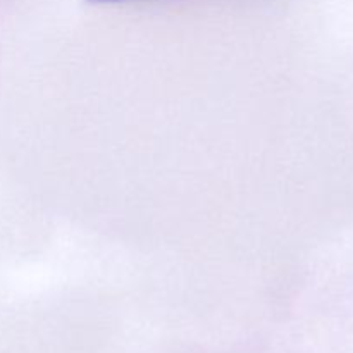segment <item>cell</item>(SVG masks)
I'll return each instance as SVG.
<instances>
[{
    "mask_svg": "<svg viewBox=\"0 0 353 353\" xmlns=\"http://www.w3.org/2000/svg\"><path fill=\"white\" fill-rule=\"evenodd\" d=\"M99 2H110V0H99Z\"/></svg>",
    "mask_w": 353,
    "mask_h": 353,
    "instance_id": "1",
    "label": "cell"
}]
</instances>
